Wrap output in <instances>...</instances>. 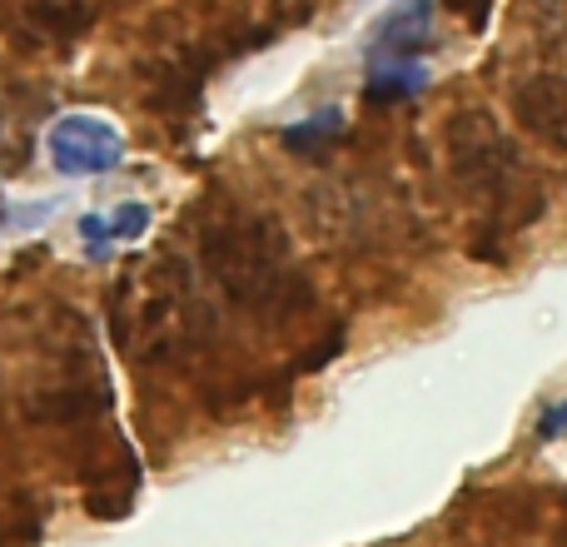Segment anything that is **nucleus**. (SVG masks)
I'll return each mask as SVG.
<instances>
[{"instance_id": "f257e3e1", "label": "nucleus", "mask_w": 567, "mask_h": 547, "mask_svg": "<svg viewBox=\"0 0 567 547\" xmlns=\"http://www.w3.org/2000/svg\"><path fill=\"white\" fill-rule=\"evenodd\" d=\"M199 259L205 274L245 313L269 323L299 319L313 303V283L303 279L293 245L275 215L245 205H225L199 225Z\"/></svg>"}, {"instance_id": "f03ea898", "label": "nucleus", "mask_w": 567, "mask_h": 547, "mask_svg": "<svg viewBox=\"0 0 567 547\" xmlns=\"http://www.w3.org/2000/svg\"><path fill=\"white\" fill-rule=\"evenodd\" d=\"M449 165L453 179L488 205L483 239L473 245V255L503 265V245L543 215V189L528 175V159L488 110H458L449 120Z\"/></svg>"}, {"instance_id": "7ed1b4c3", "label": "nucleus", "mask_w": 567, "mask_h": 547, "mask_svg": "<svg viewBox=\"0 0 567 547\" xmlns=\"http://www.w3.org/2000/svg\"><path fill=\"white\" fill-rule=\"evenodd\" d=\"M195 329V274L175 255H140L110 289V333L140 363H165Z\"/></svg>"}, {"instance_id": "20e7f679", "label": "nucleus", "mask_w": 567, "mask_h": 547, "mask_svg": "<svg viewBox=\"0 0 567 547\" xmlns=\"http://www.w3.org/2000/svg\"><path fill=\"white\" fill-rule=\"evenodd\" d=\"M45 149H50V165L70 179L110 175V169L125 165V135H120L105 115H90V110L60 115L55 125L45 130Z\"/></svg>"}, {"instance_id": "39448f33", "label": "nucleus", "mask_w": 567, "mask_h": 547, "mask_svg": "<svg viewBox=\"0 0 567 547\" xmlns=\"http://www.w3.org/2000/svg\"><path fill=\"white\" fill-rule=\"evenodd\" d=\"M100 20V0H0V25H10L30 45H70L90 35Z\"/></svg>"}, {"instance_id": "423d86ee", "label": "nucleus", "mask_w": 567, "mask_h": 547, "mask_svg": "<svg viewBox=\"0 0 567 547\" xmlns=\"http://www.w3.org/2000/svg\"><path fill=\"white\" fill-rule=\"evenodd\" d=\"M219 55L225 50H209V45H179L169 55L150 60L145 65V95L155 110H169V115H189L205 95V80L215 75Z\"/></svg>"}, {"instance_id": "0eeeda50", "label": "nucleus", "mask_w": 567, "mask_h": 547, "mask_svg": "<svg viewBox=\"0 0 567 547\" xmlns=\"http://www.w3.org/2000/svg\"><path fill=\"white\" fill-rule=\"evenodd\" d=\"M369 60H419L439 45V0H393L369 25Z\"/></svg>"}, {"instance_id": "6e6552de", "label": "nucleus", "mask_w": 567, "mask_h": 547, "mask_svg": "<svg viewBox=\"0 0 567 547\" xmlns=\"http://www.w3.org/2000/svg\"><path fill=\"white\" fill-rule=\"evenodd\" d=\"M513 115L533 140L567 149V70H538V75L518 80Z\"/></svg>"}, {"instance_id": "1a4fd4ad", "label": "nucleus", "mask_w": 567, "mask_h": 547, "mask_svg": "<svg viewBox=\"0 0 567 547\" xmlns=\"http://www.w3.org/2000/svg\"><path fill=\"white\" fill-rule=\"evenodd\" d=\"M429 90V65L423 60H369L363 75V100L369 105H403Z\"/></svg>"}, {"instance_id": "9d476101", "label": "nucleus", "mask_w": 567, "mask_h": 547, "mask_svg": "<svg viewBox=\"0 0 567 547\" xmlns=\"http://www.w3.org/2000/svg\"><path fill=\"white\" fill-rule=\"evenodd\" d=\"M343 130H349V115H343L339 105H323V110H313L309 120L284 125L279 140H284V149H289V155H323L329 145H339V140H343Z\"/></svg>"}, {"instance_id": "9b49d317", "label": "nucleus", "mask_w": 567, "mask_h": 547, "mask_svg": "<svg viewBox=\"0 0 567 547\" xmlns=\"http://www.w3.org/2000/svg\"><path fill=\"white\" fill-rule=\"evenodd\" d=\"M105 225H110V245H140L150 235V225H155V209L145 199H125V205H115V215H105Z\"/></svg>"}, {"instance_id": "f8f14e48", "label": "nucleus", "mask_w": 567, "mask_h": 547, "mask_svg": "<svg viewBox=\"0 0 567 547\" xmlns=\"http://www.w3.org/2000/svg\"><path fill=\"white\" fill-rule=\"evenodd\" d=\"M493 6H498V0H443V10H449L453 20H463L473 35H483V30H488Z\"/></svg>"}, {"instance_id": "ddd939ff", "label": "nucleus", "mask_w": 567, "mask_h": 547, "mask_svg": "<svg viewBox=\"0 0 567 547\" xmlns=\"http://www.w3.org/2000/svg\"><path fill=\"white\" fill-rule=\"evenodd\" d=\"M538 438H543V443L567 438V399H563V403H548V409H543V419H538Z\"/></svg>"}, {"instance_id": "4468645a", "label": "nucleus", "mask_w": 567, "mask_h": 547, "mask_svg": "<svg viewBox=\"0 0 567 547\" xmlns=\"http://www.w3.org/2000/svg\"><path fill=\"white\" fill-rule=\"evenodd\" d=\"M80 239H85L90 255H105V249H110V225H105V215H85V219H80Z\"/></svg>"}, {"instance_id": "2eb2a0df", "label": "nucleus", "mask_w": 567, "mask_h": 547, "mask_svg": "<svg viewBox=\"0 0 567 547\" xmlns=\"http://www.w3.org/2000/svg\"><path fill=\"white\" fill-rule=\"evenodd\" d=\"M319 0H279V25H303Z\"/></svg>"}, {"instance_id": "dca6fc26", "label": "nucleus", "mask_w": 567, "mask_h": 547, "mask_svg": "<svg viewBox=\"0 0 567 547\" xmlns=\"http://www.w3.org/2000/svg\"><path fill=\"white\" fill-rule=\"evenodd\" d=\"M543 6H567V0H543Z\"/></svg>"}, {"instance_id": "f3484780", "label": "nucleus", "mask_w": 567, "mask_h": 547, "mask_svg": "<svg viewBox=\"0 0 567 547\" xmlns=\"http://www.w3.org/2000/svg\"><path fill=\"white\" fill-rule=\"evenodd\" d=\"M0 225H6V209H0Z\"/></svg>"}]
</instances>
